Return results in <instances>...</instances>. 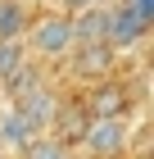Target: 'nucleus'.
<instances>
[{"label": "nucleus", "instance_id": "6e6552de", "mask_svg": "<svg viewBox=\"0 0 154 159\" xmlns=\"http://www.w3.org/2000/svg\"><path fill=\"white\" fill-rule=\"evenodd\" d=\"M32 136H41L32 127V123L23 118V114L14 109L9 100H5V109H0V150H9V155H18V150L27 146V141H32Z\"/></svg>", "mask_w": 154, "mask_h": 159}, {"label": "nucleus", "instance_id": "f8f14e48", "mask_svg": "<svg viewBox=\"0 0 154 159\" xmlns=\"http://www.w3.org/2000/svg\"><path fill=\"white\" fill-rule=\"evenodd\" d=\"M18 64H27V41H0V82H5Z\"/></svg>", "mask_w": 154, "mask_h": 159}, {"label": "nucleus", "instance_id": "ddd939ff", "mask_svg": "<svg viewBox=\"0 0 154 159\" xmlns=\"http://www.w3.org/2000/svg\"><path fill=\"white\" fill-rule=\"evenodd\" d=\"M86 5H95V0H50V9H59V14H77V9H86Z\"/></svg>", "mask_w": 154, "mask_h": 159}, {"label": "nucleus", "instance_id": "4468645a", "mask_svg": "<svg viewBox=\"0 0 154 159\" xmlns=\"http://www.w3.org/2000/svg\"><path fill=\"white\" fill-rule=\"evenodd\" d=\"M127 5H131V9H136V14L145 18V23L154 27V0H127Z\"/></svg>", "mask_w": 154, "mask_h": 159}, {"label": "nucleus", "instance_id": "f03ea898", "mask_svg": "<svg viewBox=\"0 0 154 159\" xmlns=\"http://www.w3.org/2000/svg\"><path fill=\"white\" fill-rule=\"evenodd\" d=\"M64 59H68V77H73V82L91 86V82H100V77H113L118 50L109 46V41H77Z\"/></svg>", "mask_w": 154, "mask_h": 159}, {"label": "nucleus", "instance_id": "9b49d317", "mask_svg": "<svg viewBox=\"0 0 154 159\" xmlns=\"http://www.w3.org/2000/svg\"><path fill=\"white\" fill-rule=\"evenodd\" d=\"M18 159H73V150L64 146V141H55L50 132H41V136H32V141L18 150Z\"/></svg>", "mask_w": 154, "mask_h": 159}, {"label": "nucleus", "instance_id": "dca6fc26", "mask_svg": "<svg viewBox=\"0 0 154 159\" xmlns=\"http://www.w3.org/2000/svg\"><path fill=\"white\" fill-rule=\"evenodd\" d=\"M23 5H41V0H23Z\"/></svg>", "mask_w": 154, "mask_h": 159}, {"label": "nucleus", "instance_id": "39448f33", "mask_svg": "<svg viewBox=\"0 0 154 159\" xmlns=\"http://www.w3.org/2000/svg\"><path fill=\"white\" fill-rule=\"evenodd\" d=\"M82 150L91 159H122L131 150V127L127 118H95L91 123V132H86Z\"/></svg>", "mask_w": 154, "mask_h": 159}, {"label": "nucleus", "instance_id": "0eeeda50", "mask_svg": "<svg viewBox=\"0 0 154 159\" xmlns=\"http://www.w3.org/2000/svg\"><path fill=\"white\" fill-rule=\"evenodd\" d=\"M9 105L32 123L36 132H50V118H55V109H59V96H55L50 82H41V86H32V91H23L18 100H9Z\"/></svg>", "mask_w": 154, "mask_h": 159}, {"label": "nucleus", "instance_id": "9d476101", "mask_svg": "<svg viewBox=\"0 0 154 159\" xmlns=\"http://www.w3.org/2000/svg\"><path fill=\"white\" fill-rule=\"evenodd\" d=\"M32 27V5L23 0H0V41H23Z\"/></svg>", "mask_w": 154, "mask_h": 159}, {"label": "nucleus", "instance_id": "20e7f679", "mask_svg": "<svg viewBox=\"0 0 154 159\" xmlns=\"http://www.w3.org/2000/svg\"><path fill=\"white\" fill-rule=\"evenodd\" d=\"M86 109H91V118H127L131 114V86L122 82V77H100V82H91L82 91Z\"/></svg>", "mask_w": 154, "mask_h": 159}, {"label": "nucleus", "instance_id": "7ed1b4c3", "mask_svg": "<svg viewBox=\"0 0 154 159\" xmlns=\"http://www.w3.org/2000/svg\"><path fill=\"white\" fill-rule=\"evenodd\" d=\"M91 123H95V118H91V109H86L82 96H59V109H55V118H50V136L64 141L68 150H82Z\"/></svg>", "mask_w": 154, "mask_h": 159}, {"label": "nucleus", "instance_id": "f257e3e1", "mask_svg": "<svg viewBox=\"0 0 154 159\" xmlns=\"http://www.w3.org/2000/svg\"><path fill=\"white\" fill-rule=\"evenodd\" d=\"M27 50H32L36 59H64L73 46H77V37H73V18L68 14H59V9H50V14H36L32 18V27H27Z\"/></svg>", "mask_w": 154, "mask_h": 159}, {"label": "nucleus", "instance_id": "423d86ee", "mask_svg": "<svg viewBox=\"0 0 154 159\" xmlns=\"http://www.w3.org/2000/svg\"><path fill=\"white\" fill-rule=\"evenodd\" d=\"M145 32H150V23L131 9L127 0H113L109 5V46L113 50H131L136 41H145Z\"/></svg>", "mask_w": 154, "mask_h": 159}, {"label": "nucleus", "instance_id": "2eb2a0df", "mask_svg": "<svg viewBox=\"0 0 154 159\" xmlns=\"http://www.w3.org/2000/svg\"><path fill=\"white\" fill-rule=\"evenodd\" d=\"M0 159H18V155H9V150H0Z\"/></svg>", "mask_w": 154, "mask_h": 159}, {"label": "nucleus", "instance_id": "1a4fd4ad", "mask_svg": "<svg viewBox=\"0 0 154 159\" xmlns=\"http://www.w3.org/2000/svg\"><path fill=\"white\" fill-rule=\"evenodd\" d=\"M73 37L77 41H109V5H86L73 14Z\"/></svg>", "mask_w": 154, "mask_h": 159}]
</instances>
